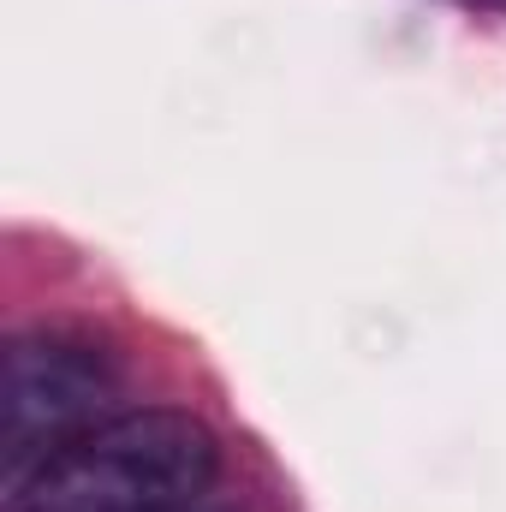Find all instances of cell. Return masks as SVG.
I'll return each mask as SVG.
<instances>
[{"instance_id": "cell-1", "label": "cell", "mask_w": 506, "mask_h": 512, "mask_svg": "<svg viewBox=\"0 0 506 512\" xmlns=\"http://www.w3.org/2000/svg\"><path fill=\"white\" fill-rule=\"evenodd\" d=\"M221 471L209 423L191 411H120L42 465L6 477V512H191Z\"/></svg>"}, {"instance_id": "cell-2", "label": "cell", "mask_w": 506, "mask_h": 512, "mask_svg": "<svg viewBox=\"0 0 506 512\" xmlns=\"http://www.w3.org/2000/svg\"><path fill=\"white\" fill-rule=\"evenodd\" d=\"M120 417V370L108 352L36 328L6 340L0 358V447H6V477L42 465L66 441L90 435L96 423Z\"/></svg>"}, {"instance_id": "cell-3", "label": "cell", "mask_w": 506, "mask_h": 512, "mask_svg": "<svg viewBox=\"0 0 506 512\" xmlns=\"http://www.w3.org/2000/svg\"><path fill=\"white\" fill-rule=\"evenodd\" d=\"M477 6H506V0H477Z\"/></svg>"}]
</instances>
